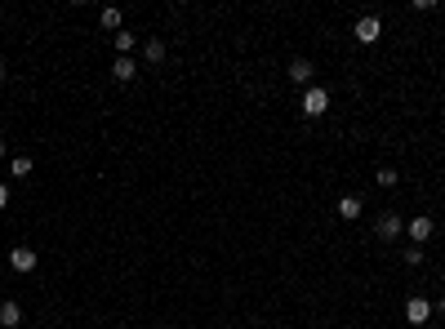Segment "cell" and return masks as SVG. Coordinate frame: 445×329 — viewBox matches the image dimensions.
<instances>
[{"label": "cell", "mask_w": 445, "mask_h": 329, "mask_svg": "<svg viewBox=\"0 0 445 329\" xmlns=\"http://www.w3.org/2000/svg\"><path fill=\"white\" fill-rule=\"evenodd\" d=\"M9 267H14L18 276L36 272V249H31V245H14V249H9Z\"/></svg>", "instance_id": "cell-6"}, {"label": "cell", "mask_w": 445, "mask_h": 329, "mask_svg": "<svg viewBox=\"0 0 445 329\" xmlns=\"http://www.w3.org/2000/svg\"><path fill=\"white\" fill-rule=\"evenodd\" d=\"M334 210H339V218H343V223H356V218L365 214V200L347 191V196H339V205H334Z\"/></svg>", "instance_id": "cell-7"}, {"label": "cell", "mask_w": 445, "mask_h": 329, "mask_svg": "<svg viewBox=\"0 0 445 329\" xmlns=\"http://www.w3.org/2000/svg\"><path fill=\"white\" fill-rule=\"evenodd\" d=\"M9 174H14V178H27V174H31V156H14V161H9Z\"/></svg>", "instance_id": "cell-15"}, {"label": "cell", "mask_w": 445, "mask_h": 329, "mask_svg": "<svg viewBox=\"0 0 445 329\" xmlns=\"http://www.w3.org/2000/svg\"><path fill=\"white\" fill-rule=\"evenodd\" d=\"M374 182H379V187H388V191H392V187H396V182H401V174H396V169H392V165H383V169H379V174H374Z\"/></svg>", "instance_id": "cell-14"}, {"label": "cell", "mask_w": 445, "mask_h": 329, "mask_svg": "<svg viewBox=\"0 0 445 329\" xmlns=\"http://www.w3.org/2000/svg\"><path fill=\"white\" fill-rule=\"evenodd\" d=\"M432 321V298H423V294H414V298H405V325H428Z\"/></svg>", "instance_id": "cell-3"}, {"label": "cell", "mask_w": 445, "mask_h": 329, "mask_svg": "<svg viewBox=\"0 0 445 329\" xmlns=\"http://www.w3.org/2000/svg\"><path fill=\"white\" fill-rule=\"evenodd\" d=\"M5 210H9V187L0 182V214H5Z\"/></svg>", "instance_id": "cell-18"}, {"label": "cell", "mask_w": 445, "mask_h": 329, "mask_svg": "<svg viewBox=\"0 0 445 329\" xmlns=\"http://www.w3.org/2000/svg\"><path fill=\"white\" fill-rule=\"evenodd\" d=\"M0 67H5V63H0Z\"/></svg>", "instance_id": "cell-21"}, {"label": "cell", "mask_w": 445, "mask_h": 329, "mask_svg": "<svg viewBox=\"0 0 445 329\" xmlns=\"http://www.w3.org/2000/svg\"><path fill=\"white\" fill-rule=\"evenodd\" d=\"M432 321H445V298H437V302H432Z\"/></svg>", "instance_id": "cell-17"}, {"label": "cell", "mask_w": 445, "mask_h": 329, "mask_svg": "<svg viewBox=\"0 0 445 329\" xmlns=\"http://www.w3.org/2000/svg\"><path fill=\"white\" fill-rule=\"evenodd\" d=\"M298 112H303L307 120L326 116V112H330V89H326V85H307L303 98H298Z\"/></svg>", "instance_id": "cell-1"}, {"label": "cell", "mask_w": 445, "mask_h": 329, "mask_svg": "<svg viewBox=\"0 0 445 329\" xmlns=\"http://www.w3.org/2000/svg\"><path fill=\"white\" fill-rule=\"evenodd\" d=\"M112 41H116V58H129V50H134V45H138V36H134V31H125V27H120V31L112 36Z\"/></svg>", "instance_id": "cell-12"}, {"label": "cell", "mask_w": 445, "mask_h": 329, "mask_svg": "<svg viewBox=\"0 0 445 329\" xmlns=\"http://www.w3.org/2000/svg\"><path fill=\"white\" fill-rule=\"evenodd\" d=\"M312 71H316V67H312V58H294V63H290V80L298 85V89H307V85H312Z\"/></svg>", "instance_id": "cell-9"}, {"label": "cell", "mask_w": 445, "mask_h": 329, "mask_svg": "<svg viewBox=\"0 0 445 329\" xmlns=\"http://www.w3.org/2000/svg\"><path fill=\"white\" fill-rule=\"evenodd\" d=\"M0 325H5V329H18V325H22V307H18L14 298L0 302Z\"/></svg>", "instance_id": "cell-11"}, {"label": "cell", "mask_w": 445, "mask_h": 329, "mask_svg": "<svg viewBox=\"0 0 445 329\" xmlns=\"http://www.w3.org/2000/svg\"><path fill=\"white\" fill-rule=\"evenodd\" d=\"M441 285H445V272H441Z\"/></svg>", "instance_id": "cell-20"}, {"label": "cell", "mask_w": 445, "mask_h": 329, "mask_svg": "<svg viewBox=\"0 0 445 329\" xmlns=\"http://www.w3.org/2000/svg\"><path fill=\"white\" fill-rule=\"evenodd\" d=\"M165 54H170V50H165L161 36H147V41H143V58H147V67H161Z\"/></svg>", "instance_id": "cell-8"}, {"label": "cell", "mask_w": 445, "mask_h": 329, "mask_svg": "<svg viewBox=\"0 0 445 329\" xmlns=\"http://www.w3.org/2000/svg\"><path fill=\"white\" fill-rule=\"evenodd\" d=\"M352 36H356L360 45H374L379 36H383V22H379L374 14H365V18H356V22H352Z\"/></svg>", "instance_id": "cell-5"}, {"label": "cell", "mask_w": 445, "mask_h": 329, "mask_svg": "<svg viewBox=\"0 0 445 329\" xmlns=\"http://www.w3.org/2000/svg\"><path fill=\"white\" fill-rule=\"evenodd\" d=\"M405 236H410V240H414V245H418V249H423V245H428V240H432V236H437V218H432V214H414V218H410V223H405Z\"/></svg>", "instance_id": "cell-2"}, {"label": "cell", "mask_w": 445, "mask_h": 329, "mask_svg": "<svg viewBox=\"0 0 445 329\" xmlns=\"http://www.w3.org/2000/svg\"><path fill=\"white\" fill-rule=\"evenodd\" d=\"M401 231H405V223H401V214H396V210L379 214V223H374V236L379 240H401Z\"/></svg>", "instance_id": "cell-4"}, {"label": "cell", "mask_w": 445, "mask_h": 329, "mask_svg": "<svg viewBox=\"0 0 445 329\" xmlns=\"http://www.w3.org/2000/svg\"><path fill=\"white\" fill-rule=\"evenodd\" d=\"M5 156H9V147H5V138H0V161H5Z\"/></svg>", "instance_id": "cell-19"}, {"label": "cell", "mask_w": 445, "mask_h": 329, "mask_svg": "<svg viewBox=\"0 0 445 329\" xmlns=\"http://www.w3.org/2000/svg\"><path fill=\"white\" fill-rule=\"evenodd\" d=\"M134 76H138V63H134V58H116V63H112V80H116V85H129Z\"/></svg>", "instance_id": "cell-10"}, {"label": "cell", "mask_w": 445, "mask_h": 329, "mask_svg": "<svg viewBox=\"0 0 445 329\" xmlns=\"http://www.w3.org/2000/svg\"><path fill=\"white\" fill-rule=\"evenodd\" d=\"M401 258H405V267H418V263H423V249L410 245V249H401Z\"/></svg>", "instance_id": "cell-16"}, {"label": "cell", "mask_w": 445, "mask_h": 329, "mask_svg": "<svg viewBox=\"0 0 445 329\" xmlns=\"http://www.w3.org/2000/svg\"><path fill=\"white\" fill-rule=\"evenodd\" d=\"M99 22H103V27H107V31H120V22H125V14H120V9H116V5H107V9H103V14H99Z\"/></svg>", "instance_id": "cell-13"}]
</instances>
